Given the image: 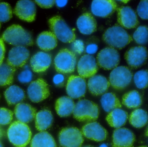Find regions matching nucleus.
<instances>
[{
	"mask_svg": "<svg viewBox=\"0 0 148 147\" xmlns=\"http://www.w3.org/2000/svg\"><path fill=\"white\" fill-rule=\"evenodd\" d=\"M3 40L15 46H30L34 44L29 32L19 25H11L6 29L2 36Z\"/></svg>",
	"mask_w": 148,
	"mask_h": 147,
	"instance_id": "1",
	"label": "nucleus"
},
{
	"mask_svg": "<svg viewBox=\"0 0 148 147\" xmlns=\"http://www.w3.org/2000/svg\"><path fill=\"white\" fill-rule=\"evenodd\" d=\"M103 39L111 47L120 49L124 48L133 40L131 36L123 28L116 25L105 31Z\"/></svg>",
	"mask_w": 148,
	"mask_h": 147,
	"instance_id": "2",
	"label": "nucleus"
},
{
	"mask_svg": "<svg viewBox=\"0 0 148 147\" xmlns=\"http://www.w3.org/2000/svg\"><path fill=\"white\" fill-rule=\"evenodd\" d=\"M10 142L16 147H25L30 142L32 133L26 123L19 121L13 122L7 132Z\"/></svg>",
	"mask_w": 148,
	"mask_h": 147,
	"instance_id": "3",
	"label": "nucleus"
},
{
	"mask_svg": "<svg viewBox=\"0 0 148 147\" xmlns=\"http://www.w3.org/2000/svg\"><path fill=\"white\" fill-rule=\"evenodd\" d=\"M73 113L75 119L79 121H94L98 118L99 109L95 103L84 99L80 100L75 105Z\"/></svg>",
	"mask_w": 148,
	"mask_h": 147,
	"instance_id": "4",
	"label": "nucleus"
},
{
	"mask_svg": "<svg viewBox=\"0 0 148 147\" xmlns=\"http://www.w3.org/2000/svg\"><path fill=\"white\" fill-rule=\"evenodd\" d=\"M49 24L52 33L61 41L67 43L75 40V33L60 16L50 18L49 20Z\"/></svg>",
	"mask_w": 148,
	"mask_h": 147,
	"instance_id": "5",
	"label": "nucleus"
},
{
	"mask_svg": "<svg viewBox=\"0 0 148 147\" xmlns=\"http://www.w3.org/2000/svg\"><path fill=\"white\" fill-rule=\"evenodd\" d=\"M55 67L59 73H71L75 70L76 57L73 52L67 49H61L54 59Z\"/></svg>",
	"mask_w": 148,
	"mask_h": 147,
	"instance_id": "6",
	"label": "nucleus"
},
{
	"mask_svg": "<svg viewBox=\"0 0 148 147\" xmlns=\"http://www.w3.org/2000/svg\"><path fill=\"white\" fill-rule=\"evenodd\" d=\"M133 76L128 68L123 66L117 67L110 73L109 81L115 89L122 90L130 84Z\"/></svg>",
	"mask_w": 148,
	"mask_h": 147,
	"instance_id": "7",
	"label": "nucleus"
},
{
	"mask_svg": "<svg viewBox=\"0 0 148 147\" xmlns=\"http://www.w3.org/2000/svg\"><path fill=\"white\" fill-rule=\"evenodd\" d=\"M97 65L105 70L116 68L119 65L120 56L118 51L114 48L107 47L98 53L97 57Z\"/></svg>",
	"mask_w": 148,
	"mask_h": 147,
	"instance_id": "8",
	"label": "nucleus"
},
{
	"mask_svg": "<svg viewBox=\"0 0 148 147\" xmlns=\"http://www.w3.org/2000/svg\"><path fill=\"white\" fill-rule=\"evenodd\" d=\"M59 142L62 147H81L84 138L82 132L76 128H65L59 135Z\"/></svg>",
	"mask_w": 148,
	"mask_h": 147,
	"instance_id": "9",
	"label": "nucleus"
},
{
	"mask_svg": "<svg viewBox=\"0 0 148 147\" xmlns=\"http://www.w3.org/2000/svg\"><path fill=\"white\" fill-rule=\"evenodd\" d=\"M148 56L147 48L143 46H137L131 48L126 52L125 59L130 68L137 69L145 64Z\"/></svg>",
	"mask_w": 148,
	"mask_h": 147,
	"instance_id": "10",
	"label": "nucleus"
},
{
	"mask_svg": "<svg viewBox=\"0 0 148 147\" xmlns=\"http://www.w3.org/2000/svg\"><path fill=\"white\" fill-rule=\"evenodd\" d=\"M27 94L30 101L39 103L47 99L49 95V90L47 83L42 78L32 82L27 89Z\"/></svg>",
	"mask_w": 148,
	"mask_h": 147,
	"instance_id": "11",
	"label": "nucleus"
},
{
	"mask_svg": "<svg viewBox=\"0 0 148 147\" xmlns=\"http://www.w3.org/2000/svg\"><path fill=\"white\" fill-rule=\"evenodd\" d=\"M87 85L84 78L72 75L69 78L66 86L67 94L72 99H79L85 95Z\"/></svg>",
	"mask_w": 148,
	"mask_h": 147,
	"instance_id": "12",
	"label": "nucleus"
},
{
	"mask_svg": "<svg viewBox=\"0 0 148 147\" xmlns=\"http://www.w3.org/2000/svg\"><path fill=\"white\" fill-rule=\"evenodd\" d=\"M15 14L21 20L28 22L34 21L36 14V7L33 1L21 0L17 2L15 8Z\"/></svg>",
	"mask_w": 148,
	"mask_h": 147,
	"instance_id": "13",
	"label": "nucleus"
},
{
	"mask_svg": "<svg viewBox=\"0 0 148 147\" xmlns=\"http://www.w3.org/2000/svg\"><path fill=\"white\" fill-rule=\"evenodd\" d=\"M77 70L80 76L83 78H90L94 76L98 70L95 59L92 55H84L77 63Z\"/></svg>",
	"mask_w": 148,
	"mask_h": 147,
	"instance_id": "14",
	"label": "nucleus"
},
{
	"mask_svg": "<svg viewBox=\"0 0 148 147\" xmlns=\"http://www.w3.org/2000/svg\"><path fill=\"white\" fill-rule=\"evenodd\" d=\"M117 21L121 26L126 29L134 28L139 24L137 15L129 6H123L117 9Z\"/></svg>",
	"mask_w": 148,
	"mask_h": 147,
	"instance_id": "15",
	"label": "nucleus"
},
{
	"mask_svg": "<svg viewBox=\"0 0 148 147\" xmlns=\"http://www.w3.org/2000/svg\"><path fill=\"white\" fill-rule=\"evenodd\" d=\"M29 56V50L25 47H14L9 52L7 63L15 68L22 67L27 63Z\"/></svg>",
	"mask_w": 148,
	"mask_h": 147,
	"instance_id": "16",
	"label": "nucleus"
},
{
	"mask_svg": "<svg viewBox=\"0 0 148 147\" xmlns=\"http://www.w3.org/2000/svg\"><path fill=\"white\" fill-rule=\"evenodd\" d=\"M117 4L113 0H94L91 11L96 16L106 18L111 16L117 9Z\"/></svg>",
	"mask_w": 148,
	"mask_h": 147,
	"instance_id": "17",
	"label": "nucleus"
},
{
	"mask_svg": "<svg viewBox=\"0 0 148 147\" xmlns=\"http://www.w3.org/2000/svg\"><path fill=\"white\" fill-rule=\"evenodd\" d=\"M82 133L87 139L96 142L105 140L108 135L106 129L96 122L84 125L82 129Z\"/></svg>",
	"mask_w": 148,
	"mask_h": 147,
	"instance_id": "18",
	"label": "nucleus"
},
{
	"mask_svg": "<svg viewBox=\"0 0 148 147\" xmlns=\"http://www.w3.org/2000/svg\"><path fill=\"white\" fill-rule=\"evenodd\" d=\"M135 138L133 132L124 128L116 129L113 134V147H132Z\"/></svg>",
	"mask_w": 148,
	"mask_h": 147,
	"instance_id": "19",
	"label": "nucleus"
},
{
	"mask_svg": "<svg viewBox=\"0 0 148 147\" xmlns=\"http://www.w3.org/2000/svg\"><path fill=\"white\" fill-rule=\"evenodd\" d=\"M110 86V83L108 79L101 75H95L90 77L88 81V89L93 95L104 94L108 89Z\"/></svg>",
	"mask_w": 148,
	"mask_h": 147,
	"instance_id": "20",
	"label": "nucleus"
},
{
	"mask_svg": "<svg viewBox=\"0 0 148 147\" xmlns=\"http://www.w3.org/2000/svg\"><path fill=\"white\" fill-rule=\"evenodd\" d=\"M30 63L32 70L35 72H43L50 67L52 57L48 53L38 52L31 58Z\"/></svg>",
	"mask_w": 148,
	"mask_h": 147,
	"instance_id": "21",
	"label": "nucleus"
},
{
	"mask_svg": "<svg viewBox=\"0 0 148 147\" xmlns=\"http://www.w3.org/2000/svg\"><path fill=\"white\" fill-rule=\"evenodd\" d=\"M77 26L80 33L90 35L97 30V22L89 13H85L79 16L77 21Z\"/></svg>",
	"mask_w": 148,
	"mask_h": 147,
	"instance_id": "22",
	"label": "nucleus"
},
{
	"mask_svg": "<svg viewBox=\"0 0 148 147\" xmlns=\"http://www.w3.org/2000/svg\"><path fill=\"white\" fill-rule=\"evenodd\" d=\"M14 113L19 121L27 123L34 119L36 115V110L29 104L20 103L16 106Z\"/></svg>",
	"mask_w": 148,
	"mask_h": 147,
	"instance_id": "23",
	"label": "nucleus"
},
{
	"mask_svg": "<svg viewBox=\"0 0 148 147\" xmlns=\"http://www.w3.org/2000/svg\"><path fill=\"white\" fill-rule=\"evenodd\" d=\"M36 43L42 50L49 51L57 46L58 41L56 36L52 32L45 31L38 36Z\"/></svg>",
	"mask_w": 148,
	"mask_h": 147,
	"instance_id": "24",
	"label": "nucleus"
},
{
	"mask_svg": "<svg viewBox=\"0 0 148 147\" xmlns=\"http://www.w3.org/2000/svg\"><path fill=\"white\" fill-rule=\"evenodd\" d=\"M75 107V103L73 99L68 96L60 97L56 103V110L61 117H67L70 116L73 113Z\"/></svg>",
	"mask_w": 148,
	"mask_h": 147,
	"instance_id": "25",
	"label": "nucleus"
},
{
	"mask_svg": "<svg viewBox=\"0 0 148 147\" xmlns=\"http://www.w3.org/2000/svg\"><path fill=\"white\" fill-rule=\"evenodd\" d=\"M127 119V113L121 109L117 108L110 112L106 117V120L110 126L118 129L126 124Z\"/></svg>",
	"mask_w": 148,
	"mask_h": 147,
	"instance_id": "26",
	"label": "nucleus"
},
{
	"mask_svg": "<svg viewBox=\"0 0 148 147\" xmlns=\"http://www.w3.org/2000/svg\"><path fill=\"white\" fill-rule=\"evenodd\" d=\"M4 96L9 105H17L25 99V94L24 90L20 87L12 85L5 90Z\"/></svg>",
	"mask_w": 148,
	"mask_h": 147,
	"instance_id": "27",
	"label": "nucleus"
},
{
	"mask_svg": "<svg viewBox=\"0 0 148 147\" xmlns=\"http://www.w3.org/2000/svg\"><path fill=\"white\" fill-rule=\"evenodd\" d=\"M53 122V115L49 110L43 109L36 114L35 126L38 131L43 132L47 130L51 126Z\"/></svg>",
	"mask_w": 148,
	"mask_h": 147,
	"instance_id": "28",
	"label": "nucleus"
},
{
	"mask_svg": "<svg viewBox=\"0 0 148 147\" xmlns=\"http://www.w3.org/2000/svg\"><path fill=\"white\" fill-rule=\"evenodd\" d=\"M30 147H56V145L52 135L48 132L43 131L34 136Z\"/></svg>",
	"mask_w": 148,
	"mask_h": 147,
	"instance_id": "29",
	"label": "nucleus"
},
{
	"mask_svg": "<svg viewBox=\"0 0 148 147\" xmlns=\"http://www.w3.org/2000/svg\"><path fill=\"white\" fill-rule=\"evenodd\" d=\"M101 102L103 108L107 112H110L116 109L121 108L122 107L120 100L114 93H105L103 95Z\"/></svg>",
	"mask_w": 148,
	"mask_h": 147,
	"instance_id": "30",
	"label": "nucleus"
},
{
	"mask_svg": "<svg viewBox=\"0 0 148 147\" xmlns=\"http://www.w3.org/2000/svg\"><path fill=\"white\" fill-rule=\"evenodd\" d=\"M148 114L143 109H138L133 111L129 116V122L134 127L141 128L147 123Z\"/></svg>",
	"mask_w": 148,
	"mask_h": 147,
	"instance_id": "31",
	"label": "nucleus"
},
{
	"mask_svg": "<svg viewBox=\"0 0 148 147\" xmlns=\"http://www.w3.org/2000/svg\"><path fill=\"white\" fill-rule=\"evenodd\" d=\"M142 103L141 96L136 90L129 91L123 96L122 103L128 108L139 107L141 105Z\"/></svg>",
	"mask_w": 148,
	"mask_h": 147,
	"instance_id": "32",
	"label": "nucleus"
},
{
	"mask_svg": "<svg viewBox=\"0 0 148 147\" xmlns=\"http://www.w3.org/2000/svg\"><path fill=\"white\" fill-rule=\"evenodd\" d=\"M16 68L7 63L0 66V86L10 85L13 83Z\"/></svg>",
	"mask_w": 148,
	"mask_h": 147,
	"instance_id": "33",
	"label": "nucleus"
},
{
	"mask_svg": "<svg viewBox=\"0 0 148 147\" xmlns=\"http://www.w3.org/2000/svg\"><path fill=\"white\" fill-rule=\"evenodd\" d=\"M136 86L140 89L146 88L148 86V71L142 70L136 72L134 77Z\"/></svg>",
	"mask_w": 148,
	"mask_h": 147,
	"instance_id": "34",
	"label": "nucleus"
},
{
	"mask_svg": "<svg viewBox=\"0 0 148 147\" xmlns=\"http://www.w3.org/2000/svg\"><path fill=\"white\" fill-rule=\"evenodd\" d=\"M133 38L137 44L144 45L148 41V28L147 26L138 27L134 34Z\"/></svg>",
	"mask_w": 148,
	"mask_h": 147,
	"instance_id": "35",
	"label": "nucleus"
},
{
	"mask_svg": "<svg viewBox=\"0 0 148 147\" xmlns=\"http://www.w3.org/2000/svg\"><path fill=\"white\" fill-rule=\"evenodd\" d=\"M12 17V10L8 3H0V23L8 21Z\"/></svg>",
	"mask_w": 148,
	"mask_h": 147,
	"instance_id": "36",
	"label": "nucleus"
},
{
	"mask_svg": "<svg viewBox=\"0 0 148 147\" xmlns=\"http://www.w3.org/2000/svg\"><path fill=\"white\" fill-rule=\"evenodd\" d=\"M13 113L5 108H0V125L10 124L13 120Z\"/></svg>",
	"mask_w": 148,
	"mask_h": 147,
	"instance_id": "37",
	"label": "nucleus"
},
{
	"mask_svg": "<svg viewBox=\"0 0 148 147\" xmlns=\"http://www.w3.org/2000/svg\"><path fill=\"white\" fill-rule=\"evenodd\" d=\"M138 15L143 20H148V0H143L140 2L137 7Z\"/></svg>",
	"mask_w": 148,
	"mask_h": 147,
	"instance_id": "38",
	"label": "nucleus"
},
{
	"mask_svg": "<svg viewBox=\"0 0 148 147\" xmlns=\"http://www.w3.org/2000/svg\"><path fill=\"white\" fill-rule=\"evenodd\" d=\"M33 78V74L29 69L23 70L18 76V81L21 83H26L30 82Z\"/></svg>",
	"mask_w": 148,
	"mask_h": 147,
	"instance_id": "39",
	"label": "nucleus"
},
{
	"mask_svg": "<svg viewBox=\"0 0 148 147\" xmlns=\"http://www.w3.org/2000/svg\"><path fill=\"white\" fill-rule=\"evenodd\" d=\"M72 49L75 53L81 54L84 51V46L83 42L81 40H76L72 44Z\"/></svg>",
	"mask_w": 148,
	"mask_h": 147,
	"instance_id": "40",
	"label": "nucleus"
},
{
	"mask_svg": "<svg viewBox=\"0 0 148 147\" xmlns=\"http://www.w3.org/2000/svg\"><path fill=\"white\" fill-rule=\"evenodd\" d=\"M36 3L38 4L40 7L42 8H50L53 6L55 1L53 0H48V1H35Z\"/></svg>",
	"mask_w": 148,
	"mask_h": 147,
	"instance_id": "41",
	"label": "nucleus"
},
{
	"mask_svg": "<svg viewBox=\"0 0 148 147\" xmlns=\"http://www.w3.org/2000/svg\"><path fill=\"white\" fill-rule=\"evenodd\" d=\"M64 81H65V77L63 75L60 74L56 75L53 79L54 83L56 86L58 87L62 86L64 84Z\"/></svg>",
	"mask_w": 148,
	"mask_h": 147,
	"instance_id": "42",
	"label": "nucleus"
},
{
	"mask_svg": "<svg viewBox=\"0 0 148 147\" xmlns=\"http://www.w3.org/2000/svg\"><path fill=\"white\" fill-rule=\"evenodd\" d=\"M5 48L4 42L2 39L0 38V66L3 64L4 55H5Z\"/></svg>",
	"mask_w": 148,
	"mask_h": 147,
	"instance_id": "43",
	"label": "nucleus"
},
{
	"mask_svg": "<svg viewBox=\"0 0 148 147\" xmlns=\"http://www.w3.org/2000/svg\"><path fill=\"white\" fill-rule=\"evenodd\" d=\"M98 49V47L95 44H90L87 46L86 49V53L88 55L94 54L96 53Z\"/></svg>",
	"mask_w": 148,
	"mask_h": 147,
	"instance_id": "44",
	"label": "nucleus"
},
{
	"mask_svg": "<svg viewBox=\"0 0 148 147\" xmlns=\"http://www.w3.org/2000/svg\"><path fill=\"white\" fill-rule=\"evenodd\" d=\"M67 1H59V0H57V1H55V3H56V5L58 7H60V8H62V7H64L66 6V4L67 3Z\"/></svg>",
	"mask_w": 148,
	"mask_h": 147,
	"instance_id": "45",
	"label": "nucleus"
},
{
	"mask_svg": "<svg viewBox=\"0 0 148 147\" xmlns=\"http://www.w3.org/2000/svg\"><path fill=\"white\" fill-rule=\"evenodd\" d=\"M3 135V131L1 128L0 127V139L2 137Z\"/></svg>",
	"mask_w": 148,
	"mask_h": 147,
	"instance_id": "46",
	"label": "nucleus"
},
{
	"mask_svg": "<svg viewBox=\"0 0 148 147\" xmlns=\"http://www.w3.org/2000/svg\"><path fill=\"white\" fill-rule=\"evenodd\" d=\"M145 135L147 137H148V127L147 129V131H146V133H145Z\"/></svg>",
	"mask_w": 148,
	"mask_h": 147,
	"instance_id": "47",
	"label": "nucleus"
},
{
	"mask_svg": "<svg viewBox=\"0 0 148 147\" xmlns=\"http://www.w3.org/2000/svg\"><path fill=\"white\" fill-rule=\"evenodd\" d=\"M100 147H108V146H107V145H106V144H102V145H101V146H100Z\"/></svg>",
	"mask_w": 148,
	"mask_h": 147,
	"instance_id": "48",
	"label": "nucleus"
},
{
	"mask_svg": "<svg viewBox=\"0 0 148 147\" xmlns=\"http://www.w3.org/2000/svg\"><path fill=\"white\" fill-rule=\"evenodd\" d=\"M122 1L123 2L125 3H127L129 1Z\"/></svg>",
	"mask_w": 148,
	"mask_h": 147,
	"instance_id": "49",
	"label": "nucleus"
},
{
	"mask_svg": "<svg viewBox=\"0 0 148 147\" xmlns=\"http://www.w3.org/2000/svg\"><path fill=\"white\" fill-rule=\"evenodd\" d=\"M83 147H94L92 146H84Z\"/></svg>",
	"mask_w": 148,
	"mask_h": 147,
	"instance_id": "50",
	"label": "nucleus"
},
{
	"mask_svg": "<svg viewBox=\"0 0 148 147\" xmlns=\"http://www.w3.org/2000/svg\"><path fill=\"white\" fill-rule=\"evenodd\" d=\"M0 147H3V146L2 144L1 143V142H0Z\"/></svg>",
	"mask_w": 148,
	"mask_h": 147,
	"instance_id": "51",
	"label": "nucleus"
},
{
	"mask_svg": "<svg viewBox=\"0 0 148 147\" xmlns=\"http://www.w3.org/2000/svg\"><path fill=\"white\" fill-rule=\"evenodd\" d=\"M138 147H148L147 146H140Z\"/></svg>",
	"mask_w": 148,
	"mask_h": 147,
	"instance_id": "52",
	"label": "nucleus"
},
{
	"mask_svg": "<svg viewBox=\"0 0 148 147\" xmlns=\"http://www.w3.org/2000/svg\"><path fill=\"white\" fill-rule=\"evenodd\" d=\"M1 23H0V28H1Z\"/></svg>",
	"mask_w": 148,
	"mask_h": 147,
	"instance_id": "53",
	"label": "nucleus"
},
{
	"mask_svg": "<svg viewBox=\"0 0 148 147\" xmlns=\"http://www.w3.org/2000/svg\"></svg>",
	"mask_w": 148,
	"mask_h": 147,
	"instance_id": "54",
	"label": "nucleus"
}]
</instances>
